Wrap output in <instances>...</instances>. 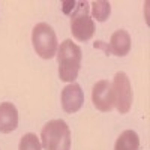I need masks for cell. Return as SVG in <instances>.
<instances>
[{
	"instance_id": "obj_10",
	"label": "cell",
	"mask_w": 150,
	"mask_h": 150,
	"mask_svg": "<svg viewBox=\"0 0 150 150\" xmlns=\"http://www.w3.org/2000/svg\"><path fill=\"white\" fill-rule=\"evenodd\" d=\"M114 150H140V137L135 131H123L114 144Z\"/></svg>"
},
{
	"instance_id": "obj_9",
	"label": "cell",
	"mask_w": 150,
	"mask_h": 150,
	"mask_svg": "<svg viewBox=\"0 0 150 150\" xmlns=\"http://www.w3.org/2000/svg\"><path fill=\"white\" fill-rule=\"evenodd\" d=\"M129 50H131V36L126 30L120 29L111 35L108 51H111L117 57H123L129 53Z\"/></svg>"
},
{
	"instance_id": "obj_11",
	"label": "cell",
	"mask_w": 150,
	"mask_h": 150,
	"mask_svg": "<svg viewBox=\"0 0 150 150\" xmlns=\"http://www.w3.org/2000/svg\"><path fill=\"white\" fill-rule=\"evenodd\" d=\"M111 14V5L107 0H95L92 3V17L99 21V23H104L108 20Z\"/></svg>"
},
{
	"instance_id": "obj_7",
	"label": "cell",
	"mask_w": 150,
	"mask_h": 150,
	"mask_svg": "<svg viewBox=\"0 0 150 150\" xmlns=\"http://www.w3.org/2000/svg\"><path fill=\"white\" fill-rule=\"evenodd\" d=\"M84 104V93L80 84L71 83L62 90V108L68 114L77 112Z\"/></svg>"
},
{
	"instance_id": "obj_3",
	"label": "cell",
	"mask_w": 150,
	"mask_h": 150,
	"mask_svg": "<svg viewBox=\"0 0 150 150\" xmlns=\"http://www.w3.org/2000/svg\"><path fill=\"white\" fill-rule=\"evenodd\" d=\"M32 44L36 54L42 59H53L57 54L59 44L53 27L47 23H38L32 30Z\"/></svg>"
},
{
	"instance_id": "obj_6",
	"label": "cell",
	"mask_w": 150,
	"mask_h": 150,
	"mask_svg": "<svg viewBox=\"0 0 150 150\" xmlns=\"http://www.w3.org/2000/svg\"><path fill=\"white\" fill-rule=\"evenodd\" d=\"M92 102L96 110L108 112L114 108V102H112V90H111V83L107 80L98 81L93 89H92Z\"/></svg>"
},
{
	"instance_id": "obj_1",
	"label": "cell",
	"mask_w": 150,
	"mask_h": 150,
	"mask_svg": "<svg viewBox=\"0 0 150 150\" xmlns=\"http://www.w3.org/2000/svg\"><path fill=\"white\" fill-rule=\"evenodd\" d=\"M59 60V77L65 83H74L81 66V48L71 39H65L57 50Z\"/></svg>"
},
{
	"instance_id": "obj_5",
	"label": "cell",
	"mask_w": 150,
	"mask_h": 150,
	"mask_svg": "<svg viewBox=\"0 0 150 150\" xmlns=\"http://www.w3.org/2000/svg\"><path fill=\"white\" fill-rule=\"evenodd\" d=\"M111 90H112V102H114V108L120 112V114H126L129 112L132 107V86L128 78V75L125 72H117L114 75V80L111 83Z\"/></svg>"
},
{
	"instance_id": "obj_8",
	"label": "cell",
	"mask_w": 150,
	"mask_h": 150,
	"mask_svg": "<svg viewBox=\"0 0 150 150\" xmlns=\"http://www.w3.org/2000/svg\"><path fill=\"white\" fill-rule=\"evenodd\" d=\"M18 126V111L12 102L0 104V132L9 134Z\"/></svg>"
},
{
	"instance_id": "obj_2",
	"label": "cell",
	"mask_w": 150,
	"mask_h": 150,
	"mask_svg": "<svg viewBox=\"0 0 150 150\" xmlns=\"http://www.w3.org/2000/svg\"><path fill=\"white\" fill-rule=\"evenodd\" d=\"M41 144L45 150H71V129L62 119L50 120L41 132Z\"/></svg>"
},
{
	"instance_id": "obj_12",
	"label": "cell",
	"mask_w": 150,
	"mask_h": 150,
	"mask_svg": "<svg viewBox=\"0 0 150 150\" xmlns=\"http://www.w3.org/2000/svg\"><path fill=\"white\" fill-rule=\"evenodd\" d=\"M18 150H42V144L35 134L29 132L21 137Z\"/></svg>"
},
{
	"instance_id": "obj_4",
	"label": "cell",
	"mask_w": 150,
	"mask_h": 150,
	"mask_svg": "<svg viewBox=\"0 0 150 150\" xmlns=\"http://www.w3.org/2000/svg\"><path fill=\"white\" fill-rule=\"evenodd\" d=\"M87 2H80L75 12L71 15L72 36L80 42L90 41L95 35V21L90 17V9Z\"/></svg>"
}]
</instances>
